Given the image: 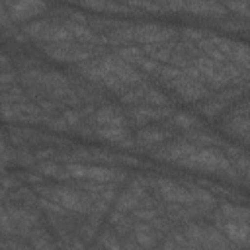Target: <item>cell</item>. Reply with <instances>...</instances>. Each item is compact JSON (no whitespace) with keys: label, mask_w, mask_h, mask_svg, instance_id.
<instances>
[{"label":"cell","mask_w":250,"mask_h":250,"mask_svg":"<svg viewBox=\"0 0 250 250\" xmlns=\"http://www.w3.org/2000/svg\"><path fill=\"white\" fill-rule=\"evenodd\" d=\"M182 166L203 170V172H211V174L234 172L232 164L229 162V158L225 154H221L219 150H215V148H197L189 158H186L182 162Z\"/></svg>","instance_id":"1"},{"label":"cell","mask_w":250,"mask_h":250,"mask_svg":"<svg viewBox=\"0 0 250 250\" xmlns=\"http://www.w3.org/2000/svg\"><path fill=\"white\" fill-rule=\"evenodd\" d=\"M49 197L62 209L78 211V213H96V205H98V201L86 191H76L68 188H55L53 191H49Z\"/></svg>","instance_id":"2"},{"label":"cell","mask_w":250,"mask_h":250,"mask_svg":"<svg viewBox=\"0 0 250 250\" xmlns=\"http://www.w3.org/2000/svg\"><path fill=\"white\" fill-rule=\"evenodd\" d=\"M186 238L197 250H227L229 242L217 229L203 227V225H189L186 229Z\"/></svg>","instance_id":"3"},{"label":"cell","mask_w":250,"mask_h":250,"mask_svg":"<svg viewBox=\"0 0 250 250\" xmlns=\"http://www.w3.org/2000/svg\"><path fill=\"white\" fill-rule=\"evenodd\" d=\"M45 51L51 57H55L59 61H68V62H82L94 55L92 49H86L82 43H74V41L49 43V45H45Z\"/></svg>","instance_id":"4"},{"label":"cell","mask_w":250,"mask_h":250,"mask_svg":"<svg viewBox=\"0 0 250 250\" xmlns=\"http://www.w3.org/2000/svg\"><path fill=\"white\" fill-rule=\"evenodd\" d=\"M66 174L82 182H113L117 178L115 170L105 166H92V164H68Z\"/></svg>","instance_id":"5"},{"label":"cell","mask_w":250,"mask_h":250,"mask_svg":"<svg viewBox=\"0 0 250 250\" xmlns=\"http://www.w3.org/2000/svg\"><path fill=\"white\" fill-rule=\"evenodd\" d=\"M170 86H172V88L176 90V94H178L182 100H186V102L201 100V98H205V94H207V88L199 82L197 76H188V68H186V74H184L182 78L174 80Z\"/></svg>","instance_id":"6"},{"label":"cell","mask_w":250,"mask_h":250,"mask_svg":"<svg viewBox=\"0 0 250 250\" xmlns=\"http://www.w3.org/2000/svg\"><path fill=\"white\" fill-rule=\"evenodd\" d=\"M172 37H174V29L156 25V23H145V25L135 27V31H133V39H137L145 45L164 43V41H170Z\"/></svg>","instance_id":"7"},{"label":"cell","mask_w":250,"mask_h":250,"mask_svg":"<svg viewBox=\"0 0 250 250\" xmlns=\"http://www.w3.org/2000/svg\"><path fill=\"white\" fill-rule=\"evenodd\" d=\"M197 150V146L193 143H188V141H176L172 145H166L158 150V158H164V160H172V162H184L186 158H189L193 152Z\"/></svg>","instance_id":"8"},{"label":"cell","mask_w":250,"mask_h":250,"mask_svg":"<svg viewBox=\"0 0 250 250\" xmlns=\"http://www.w3.org/2000/svg\"><path fill=\"white\" fill-rule=\"evenodd\" d=\"M164 8H170V10H186V12H191V14H197V16H219V14H225L227 8L221 6V4H215V2H189V4H164Z\"/></svg>","instance_id":"9"},{"label":"cell","mask_w":250,"mask_h":250,"mask_svg":"<svg viewBox=\"0 0 250 250\" xmlns=\"http://www.w3.org/2000/svg\"><path fill=\"white\" fill-rule=\"evenodd\" d=\"M2 6L10 12L14 21L16 20H25L29 16H37L39 12H43L47 8L43 2H27V0H23V2H4Z\"/></svg>","instance_id":"10"},{"label":"cell","mask_w":250,"mask_h":250,"mask_svg":"<svg viewBox=\"0 0 250 250\" xmlns=\"http://www.w3.org/2000/svg\"><path fill=\"white\" fill-rule=\"evenodd\" d=\"M221 230L227 236V240H232L236 244H246L248 234H250V223H240V221H229L223 219Z\"/></svg>","instance_id":"11"},{"label":"cell","mask_w":250,"mask_h":250,"mask_svg":"<svg viewBox=\"0 0 250 250\" xmlns=\"http://www.w3.org/2000/svg\"><path fill=\"white\" fill-rule=\"evenodd\" d=\"M143 197H145L143 188H141V186H131L129 189H125V191L119 195V199H117V211L125 213V211H135V209H139Z\"/></svg>","instance_id":"12"},{"label":"cell","mask_w":250,"mask_h":250,"mask_svg":"<svg viewBox=\"0 0 250 250\" xmlns=\"http://www.w3.org/2000/svg\"><path fill=\"white\" fill-rule=\"evenodd\" d=\"M94 121L98 127H121L123 125V115L115 107H102L94 115Z\"/></svg>","instance_id":"13"},{"label":"cell","mask_w":250,"mask_h":250,"mask_svg":"<svg viewBox=\"0 0 250 250\" xmlns=\"http://www.w3.org/2000/svg\"><path fill=\"white\" fill-rule=\"evenodd\" d=\"M133 232H135V240L143 248H152L156 244V240H158V230H154L152 225H148V223H139L133 229Z\"/></svg>","instance_id":"14"},{"label":"cell","mask_w":250,"mask_h":250,"mask_svg":"<svg viewBox=\"0 0 250 250\" xmlns=\"http://www.w3.org/2000/svg\"><path fill=\"white\" fill-rule=\"evenodd\" d=\"M96 135L105 139V141H111V143H117V145H129V131L125 129V125L121 127H98L96 129Z\"/></svg>","instance_id":"15"},{"label":"cell","mask_w":250,"mask_h":250,"mask_svg":"<svg viewBox=\"0 0 250 250\" xmlns=\"http://www.w3.org/2000/svg\"><path fill=\"white\" fill-rule=\"evenodd\" d=\"M221 219L229 221H240V223H250V209L234 203H223L221 205Z\"/></svg>","instance_id":"16"},{"label":"cell","mask_w":250,"mask_h":250,"mask_svg":"<svg viewBox=\"0 0 250 250\" xmlns=\"http://www.w3.org/2000/svg\"><path fill=\"white\" fill-rule=\"evenodd\" d=\"M166 111L162 107H152V105H146V107H139V109H133V119L141 125L152 121V119H158V117H164Z\"/></svg>","instance_id":"17"},{"label":"cell","mask_w":250,"mask_h":250,"mask_svg":"<svg viewBox=\"0 0 250 250\" xmlns=\"http://www.w3.org/2000/svg\"><path fill=\"white\" fill-rule=\"evenodd\" d=\"M168 133L164 131H158V129H143L139 133V141L143 143H158V141H164Z\"/></svg>","instance_id":"18"},{"label":"cell","mask_w":250,"mask_h":250,"mask_svg":"<svg viewBox=\"0 0 250 250\" xmlns=\"http://www.w3.org/2000/svg\"><path fill=\"white\" fill-rule=\"evenodd\" d=\"M236 166H238V172L242 174L244 182L250 186V158L248 156H236Z\"/></svg>","instance_id":"19"},{"label":"cell","mask_w":250,"mask_h":250,"mask_svg":"<svg viewBox=\"0 0 250 250\" xmlns=\"http://www.w3.org/2000/svg\"><path fill=\"white\" fill-rule=\"evenodd\" d=\"M39 170L43 172V174H47V176H57V178H64L66 174V170H61L59 166H55V164H41L39 166Z\"/></svg>","instance_id":"20"},{"label":"cell","mask_w":250,"mask_h":250,"mask_svg":"<svg viewBox=\"0 0 250 250\" xmlns=\"http://www.w3.org/2000/svg\"><path fill=\"white\" fill-rule=\"evenodd\" d=\"M102 244L105 246V250H121V244L117 242L115 234H111V232H105L102 236Z\"/></svg>","instance_id":"21"},{"label":"cell","mask_w":250,"mask_h":250,"mask_svg":"<svg viewBox=\"0 0 250 250\" xmlns=\"http://www.w3.org/2000/svg\"><path fill=\"white\" fill-rule=\"evenodd\" d=\"M172 123L174 125H180V127H193L195 125V119L191 115H188V113H178Z\"/></svg>","instance_id":"22"},{"label":"cell","mask_w":250,"mask_h":250,"mask_svg":"<svg viewBox=\"0 0 250 250\" xmlns=\"http://www.w3.org/2000/svg\"><path fill=\"white\" fill-rule=\"evenodd\" d=\"M133 215H135L137 219H146V221H154V219H158V215H156L154 209H135Z\"/></svg>","instance_id":"23"},{"label":"cell","mask_w":250,"mask_h":250,"mask_svg":"<svg viewBox=\"0 0 250 250\" xmlns=\"http://www.w3.org/2000/svg\"><path fill=\"white\" fill-rule=\"evenodd\" d=\"M246 244H250V234H248V242H246Z\"/></svg>","instance_id":"24"}]
</instances>
